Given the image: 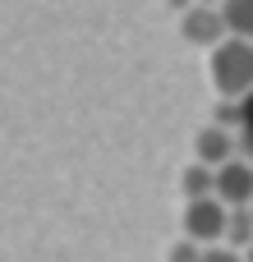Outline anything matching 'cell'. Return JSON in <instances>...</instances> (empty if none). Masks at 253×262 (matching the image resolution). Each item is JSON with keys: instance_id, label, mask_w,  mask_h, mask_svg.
Returning <instances> with one entry per match:
<instances>
[{"instance_id": "5b68a950", "label": "cell", "mask_w": 253, "mask_h": 262, "mask_svg": "<svg viewBox=\"0 0 253 262\" xmlns=\"http://www.w3.org/2000/svg\"><path fill=\"white\" fill-rule=\"evenodd\" d=\"M235 157H240V138H235L230 129H221V124L198 129V138H194V161H198V166L221 170V166L235 161Z\"/></svg>"}, {"instance_id": "52a82bcc", "label": "cell", "mask_w": 253, "mask_h": 262, "mask_svg": "<svg viewBox=\"0 0 253 262\" xmlns=\"http://www.w3.org/2000/svg\"><path fill=\"white\" fill-rule=\"evenodd\" d=\"M226 249H235V253L253 249V207L230 212V221H226Z\"/></svg>"}, {"instance_id": "3957f363", "label": "cell", "mask_w": 253, "mask_h": 262, "mask_svg": "<svg viewBox=\"0 0 253 262\" xmlns=\"http://www.w3.org/2000/svg\"><path fill=\"white\" fill-rule=\"evenodd\" d=\"M180 32H184V41L207 46V55L230 37V32H226V14H221V5H194V9H184Z\"/></svg>"}, {"instance_id": "8fae6325", "label": "cell", "mask_w": 253, "mask_h": 262, "mask_svg": "<svg viewBox=\"0 0 253 262\" xmlns=\"http://www.w3.org/2000/svg\"><path fill=\"white\" fill-rule=\"evenodd\" d=\"M203 262H244L235 249H226V244H217V249H203Z\"/></svg>"}, {"instance_id": "ba28073f", "label": "cell", "mask_w": 253, "mask_h": 262, "mask_svg": "<svg viewBox=\"0 0 253 262\" xmlns=\"http://www.w3.org/2000/svg\"><path fill=\"white\" fill-rule=\"evenodd\" d=\"M221 14H226V32L230 37L253 41V0H230V5H221Z\"/></svg>"}, {"instance_id": "8992f818", "label": "cell", "mask_w": 253, "mask_h": 262, "mask_svg": "<svg viewBox=\"0 0 253 262\" xmlns=\"http://www.w3.org/2000/svg\"><path fill=\"white\" fill-rule=\"evenodd\" d=\"M180 184H184V198H189V203H198V198H217V170H207V166H198V161L184 170Z\"/></svg>"}, {"instance_id": "7a4b0ae2", "label": "cell", "mask_w": 253, "mask_h": 262, "mask_svg": "<svg viewBox=\"0 0 253 262\" xmlns=\"http://www.w3.org/2000/svg\"><path fill=\"white\" fill-rule=\"evenodd\" d=\"M226 221H230L226 203L198 198V203L184 207V239H194L198 249H217V244H226Z\"/></svg>"}, {"instance_id": "9c48e42d", "label": "cell", "mask_w": 253, "mask_h": 262, "mask_svg": "<svg viewBox=\"0 0 253 262\" xmlns=\"http://www.w3.org/2000/svg\"><path fill=\"white\" fill-rule=\"evenodd\" d=\"M240 152L253 161V97L240 101Z\"/></svg>"}, {"instance_id": "7c38bea8", "label": "cell", "mask_w": 253, "mask_h": 262, "mask_svg": "<svg viewBox=\"0 0 253 262\" xmlns=\"http://www.w3.org/2000/svg\"><path fill=\"white\" fill-rule=\"evenodd\" d=\"M240 258H244V262H253V249H244V253H240Z\"/></svg>"}, {"instance_id": "277c9868", "label": "cell", "mask_w": 253, "mask_h": 262, "mask_svg": "<svg viewBox=\"0 0 253 262\" xmlns=\"http://www.w3.org/2000/svg\"><path fill=\"white\" fill-rule=\"evenodd\" d=\"M217 203H226L230 212L253 207V161H226L217 170Z\"/></svg>"}, {"instance_id": "30bf717a", "label": "cell", "mask_w": 253, "mask_h": 262, "mask_svg": "<svg viewBox=\"0 0 253 262\" xmlns=\"http://www.w3.org/2000/svg\"><path fill=\"white\" fill-rule=\"evenodd\" d=\"M166 262H203V249H198L194 239H175V244L166 249Z\"/></svg>"}, {"instance_id": "6da1fadb", "label": "cell", "mask_w": 253, "mask_h": 262, "mask_svg": "<svg viewBox=\"0 0 253 262\" xmlns=\"http://www.w3.org/2000/svg\"><path fill=\"white\" fill-rule=\"evenodd\" d=\"M207 74L221 101H249L253 97V41L226 37L212 55H207Z\"/></svg>"}]
</instances>
